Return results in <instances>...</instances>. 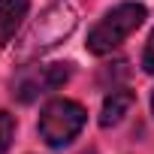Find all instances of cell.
I'll return each instance as SVG.
<instances>
[{
    "mask_svg": "<svg viewBox=\"0 0 154 154\" xmlns=\"http://www.w3.org/2000/svg\"><path fill=\"white\" fill-rule=\"evenodd\" d=\"M75 9H69V3H57L54 9H48L42 15V21L33 27V33L27 36V48L30 51H45L51 45H57L60 39H66L75 27Z\"/></svg>",
    "mask_w": 154,
    "mask_h": 154,
    "instance_id": "obj_4",
    "label": "cell"
},
{
    "mask_svg": "<svg viewBox=\"0 0 154 154\" xmlns=\"http://www.w3.org/2000/svg\"><path fill=\"white\" fill-rule=\"evenodd\" d=\"M145 15H148L145 3H136V0H124V3L112 6V9L91 27L88 42H85L88 51H91V54H109V51H115L133 30L142 27Z\"/></svg>",
    "mask_w": 154,
    "mask_h": 154,
    "instance_id": "obj_1",
    "label": "cell"
},
{
    "mask_svg": "<svg viewBox=\"0 0 154 154\" xmlns=\"http://www.w3.org/2000/svg\"><path fill=\"white\" fill-rule=\"evenodd\" d=\"M69 75H72V63H39V66H24L21 75L15 79L12 85V97L18 103H33L39 100L42 94H51L57 91L60 85L69 82Z\"/></svg>",
    "mask_w": 154,
    "mask_h": 154,
    "instance_id": "obj_3",
    "label": "cell"
},
{
    "mask_svg": "<svg viewBox=\"0 0 154 154\" xmlns=\"http://www.w3.org/2000/svg\"><path fill=\"white\" fill-rule=\"evenodd\" d=\"M30 0H0V48H3L27 18Z\"/></svg>",
    "mask_w": 154,
    "mask_h": 154,
    "instance_id": "obj_6",
    "label": "cell"
},
{
    "mask_svg": "<svg viewBox=\"0 0 154 154\" xmlns=\"http://www.w3.org/2000/svg\"><path fill=\"white\" fill-rule=\"evenodd\" d=\"M85 121H88V112H85L82 103L57 97V100L42 106L36 127H39V136H42V142L48 148H63V145H69L75 136L82 133Z\"/></svg>",
    "mask_w": 154,
    "mask_h": 154,
    "instance_id": "obj_2",
    "label": "cell"
},
{
    "mask_svg": "<svg viewBox=\"0 0 154 154\" xmlns=\"http://www.w3.org/2000/svg\"><path fill=\"white\" fill-rule=\"evenodd\" d=\"M12 139H15V118H12L6 109H0V154L9 151Z\"/></svg>",
    "mask_w": 154,
    "mask_h": 154,
    "instance_id": "obj_7",
    "label": "cell"
},
{
    "mask_svg": "<svg viewBox=\"0 0 154 154\" xmlns=\"http://www.w3.org/2000/svg\"><path fill=\"white\" fill-rule=\"evenodd\" d=\"M151 112H154V94H151Z\"/></svg>",
    "mask_w": 154,
    "mask_h": 154,
    "instance_id": "obj_9",
    "label": "cell"
},
{
    "mask_svg": "<svg viewBox=\"0 0 154 154\" xmlns=\"http://www.w3.org/2000/svg\"><path fill=\"white\" fill-rule=\"evenodd\" d=\"M136 106V94L127 91V88H112L103 100V109H100V127H118L130 109Z\"/></svg>",
    "mask_w": 154,
    "mask_h": 154,
    "instance_id": "obj_5",
    "label": "cell"
},
{
    "mask_svg": "<svg viewBox=\"0 0 154 154\" xmlns=\"http://www.w3.org/2000/svg\"><path fill=\"white\" fill-rule=\"evenodd\" d=\"M142 69L148 75H154V30H151L148 42H145V51H142Z\"/></svg>",
    "mask_w": 154,
    "mask_h": 154,
    "instance_id": "obj_8",
    "label": "cell"
}]
</instances>
